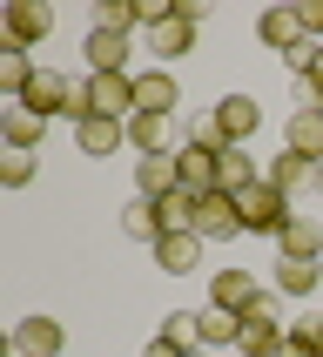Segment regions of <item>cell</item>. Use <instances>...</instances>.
I'll use <instances>...</instances> for the list:
<instances>
[{
    "label": "cell",
    "mask_w": 323,
    "mask_h": 357,
    "mask_svg": "<svg viewBox=\"0 0 323 357\" xmlns=\"http://www.w3.org/2000/svg\"><path fill=\"white\" fill-rule=\"evenodd\" d=\"M283 337H290V324H283L276 297L262 290V297L242 310V337H236V351H242V357H276V351H283Z\"/></svg>",
    "instance_id": "obj_2"
},
{
    "label": "cell",
    "mask_w": 323,
    "mask_h": 357,
    "mask_svg": "<svg viewBox=\"0 0 323 357\" xmlns=\"http://www.w3.org/2000/svg\"><path fill=\"white\" fill-rule=\"evenodd\" d=\"M0 182H7V189H27V182H34V155L7 149V162H0Z\"/></svg>",
    "instance_id": "obj_31"
},
{
    "label": "cell",
    "mask_w": 323,
    "mask_h": 357,
    "mask_svg": "<svg viewBox=\"0 0 323 357\" xmlns=\"http://www.w3.org/2000/svg\"><path fill=\"white\" fill-rule=\"evenodd\" d=\"M216 115H222V128H229V142H236V149H249V135L262 128V108H256L249 95H222Z\"/></svg>",
    "instance_id": "obj_19"
},
{
    "label": "cell",
    "mask_w": 323,
    "mask_h": 357,
    "mask_svg": "<svg viewBox=\"0 0 323 357\" xmlns=\"http://www.w3.org/2000/svg\"><path fill=\"white\" fill-rule=\"evenodd\" d=\"M297 81H317V95H323V40L310 47V75H297Z\"/></svg>",
    "instance_id": "obj_35"
},
{
    "label": "cell",
    "mask_w": 323,
    "mask_h": 357,
    "mask_svg": "<svg viewBox=\"0 0 323 357\" xmlns=\"http://www.w3.org/2000/svg\"><path fill=\"white\" fill-rule=\"evenodd\" d=\"M262 297V283L249 277V270H216V277H209V303H222V310H249V303Z\"/></svg>",
    "instance_id": "obj_12"
},
{
    "label": "cell",
    "mask_w": 323,
    "mask_h": 357,
    "mask_svg": "<svg viewBox=\"0 0 323 357\" xmlns=\"http://www.w3.org/2000/svg\"><path fill=\"white\" fill-rule=\"evenodd\" d=\"M216 162H222V155H209V149H189V142H182V149H175L182 189H189V196H209V189H216Z\"/></svg>",
    "instance_id": "obj_22"
},
{
    "label": "cell",
    "mask_w": 323,
    "mask_h": 357,
    "mask_svg": "<svg viewBox=\"0 0 323 357\" xmlns=\"http://www.w3.org/2000/svg\"><path fill=\"white\" fill-rule=\"evenodd\" d=\"M128 149H135V155H175L168 115H128Z\"/></svg>",
    "instance_id": "obj_14"
},
{
    "label": "cell",
    "mask_w": 323,
    "mask_h": 357,
    "mask_svg": "<svg viewBox=\"0 0 323 357\" xmlns=\"http://www.w3.org/2000/svg\"><path fill=\"white\" fill-rule=\"evenodd\" d=\"M0 357H20V351H14V344H7V351H0Z\"/></svg>",
    "instance_id": "obj_38"
},
{
    "label": "cell",
    "mask_w": 323,
    "mask_h": 357,
    "mask_svg": "<svg viewBox=\"0 0 323 357\" xmlns=\"http://www.w3.org/2000/svg\"><path fill=\"white\" fill-rule=\"evenodd\" d=\"M27 54H34V47H20V40H0V95H14V101L27 95V81L40 75Z\"/></svg>",
    "instance_id": "obj_21"
},
{
    "label": "cell",
    "mask_w": 323,
    "mask_h": 357,
    "mask_svg": "<svg viewBox=\"0 0 323 357\" xmlns=\"http://www.w3.org/2000/svg\"><path fill=\"white\" fill-rule=\"evenodd\" d=\"M236 337H242V317H236V310L202 303V344H209V351H222V344H236Z\"/></svg>",
    "instance_id": "obj_27"
},
{
    "label": "cell",
    "mask_w": 323,
    "mask_h": 357,
    "mask_svg": "<svg viewBox=\"0 0 323 357\" xmlns=\"http://www.w3.org/2000/svg\"><path fill=\"white\" fill-rule=\"evenodd\" d=\"M175 189H182V169H175V155H141V162H135V196L162 202V196H175Z\"/></svg>",
    "instance_id": "obj_13"
},
{
    "label": "cell",
    "mask_w": 323,
    "mask_h": 357,
    "mask_svg": "<svg viewBox=\"0 0 323 357\" xmlns=\"http://www.w3.org/2000/svg\"><path fill=\"white\" fill-rule=\"evenodd\" d=\"M7 344H14L20 357H61V344H68V324H54V317H20Z\"/></svg>",
    "instance_id": "obj_6"
},
{
    "label": "cell",
    "mask_w": 323,
    "mask_h": 357,
    "mask_svg": "<svg viewBox=\"0 0 323 357\" xmlns=\"http://www.w3.org/2000/svg\"><path fill=\"white\" fill-rule=\"evenodd\" d=\"M61 101H68V75H54V68H40L34 81H27V95H20V108H34L40 121L61 115Z\"/></svg>",
    "instance_id": "obj_18"
},
{
    "label": "cell",
    "mask_w": 323,
    "mask_h": 357,
    "mask_svg": "<svg viewBox=\"0 0 323 357\" xmlns=\"http://www.w3.org/2000/svg\"><path fill=\"white\" fill-rule=\"evenodd\" d=\"M276 357H323V351H317V337H310V331L297 324V331L283 337V351H276Z\"/></svg>",
    "instance_id": "obj_32"
},
{
    "label": "cell",
    "mask_w": 323,
    "mask_h": 357,
    "mask_svg": "<svg viewBox=\"0 0 323 357\" xmlns=\"http://www.w3.org/2000/svg\"><path fill=\"white\" fill-rule=\"evenodd\" d=\"M175 101H182V88H175V75H168V68L135 75V115H168Z\"/></svg>",
    "instance_id": "obj_11"
},
{
    "label": "cell",
    "mask_w": 323,
    "mask_h": 357,
    "mask_svg": "<svg viewBox=\"0 0 323 357\" xmlns=\"http://www.w3.org/2000/svg\"><path fill=\"white\" fill-rule=\"evenodd\" d=\"M276 257H310V263H317V257H323V222H317V216H297V222L276 236Z\"/></svg>",
    "instance_id": "obj_25"
},
{
    "label": "cell",
    "mask_w": 323,
    "mask_h": 357,
    "mask_svg": "<svg viewBox=\"0 0 323 357\" xmlns=\"http://www.w3.org/2000/svg\"><path fill=\"white\" fill-rule=\"evenodd\" d=\"M148 54H155V68H168L175 54H196V27H189L182 14L155 20V27H148Z\"/></svg>",
    "instance_id": "obj_10"
},
{
    "label": "cell",
    "mask_w": 323,
    "mask_h": 357,
    "mask_svg": "<svg viewBox=\"0 0 323 357\" xmlns=\"http://www.w3.org/2000/svg\"><path fill=\"white\" fill-rule=\"evenodd\" d=\"M155 263L168 270V277H196L202 270V236L196 229H168V236L155 243Z\"/></svg>",
    "instance_id": "obj_9"
},
{
    "label": "cell",
    "mask_w": 323,
    "mask_h": 357,
    "mask_svg": "<svg viewBox=\"0 0 323 357\" xmlns=\"http://www.w3.org/2000/svg\"><path fill=\"white\" fill-rule=\"evenodd\" d=\"M256 40L269 47V54H283V61L297 54V47H310V34H303V14H297V7H269V14L256 20Z\"/></svg>",
    "instance_id": "obj_4"
},
{
    "label": "cell",
    "mask_w": 323,
    "mask_h": 357,
    "mask_svg": "<svg viewBox=\"0 0 323 357\" xmlns=\"http://www.w3.org/2000/svg\"><path fill=\"white\" fill-rule=\"evenodd\" d=\"M283 149H297V155L323 162V108H297L290 128H283Z\"/></svg>",
    "instance_id": "obj_20"
},
{
    "label": "cell",
    "mask_w": 323,
    "mask_h": 357,
    "mask_svg": "<svg viewBox=\"0 0 323 357\" xmlns=\"http://www.w3.org/2000/svg\"><path fill=\"white\" fill-rule=\"evenodd\" d=\"M297 14H303V34H310V40H323V0H303Z\"/></svg>",
    "instance_id": "obj_33"
},
{
    "label": "cell",
    "mask_w": 323,
    "mask_h": 357,
    "mask_svg": "<svg viewBox=\"0 0 323 357\" xmlns=\"http://www.w3.org/2000/svg\"><path fill=\"white\" fill-rule=\"evenodd\" d=\"M175 14L189 20V27H202V20H209V0H175Z\"/></svg>",
    "instance_id": "obj_34"
},
{
    "label": "cell",
    "mask_w": 323,
    "mask_h": 357,
    "mask_svg": "<svg viewBox=\"0 0 323 357\" xmlns=\"http://www.w3.org/2000/svg\"><path fill=\"white\" fill-rule=\"evenodd\" d=\"M256 182H262V169H256L249 149H229V155L216 162V189L222 196H242V189H256Z\"/></svg>",
    "instance_id": "obj_24"
},
{
    "label": "cell",
    "mask_w": 323,
    "mask_h": 357,
    "mask_svg": "<svg viewBox=\"0 0 323 357\" xmlns=\"http://www.w3.org/2000/svg\"><path fill=\"white\" fill-rule=\"evenodd\" d=\"M262 182H269V189H283V196L297 202V196H310V189H317V162L297 155V149H283V155L262 169Z\"/></svg>",
    "instance_id": "obj_7"
},
{
    "label": "cell",
    "mask_w": 323,
    "mask_h": 357,
    "mask_svg": "<svg viewBox=\"0 0 323 357\" xmlns=\"http://www.w3.org/2000/svg\"><path fill=\"white\" fill-rule=\"evenodd\" d=\"M81 54H88V75H128V34H101L95 27Z\"/></svg>",
    "instance_id": "obj_17"
},
{
    "label": "cell",
    "mask_w": 323,
    "mask_h": 357,
    "mask_svg": "<svg viewBox=\"0 0 323 357\" xmlns=\"http://www.w3.org/2000/svg\"><path fill=\"white\" fill-rule=\"evenodd\" d=\"M276 297H317V283H323V263L310 257H276Z\"/></svg>",
    "instance_id": "obj_15"
},
{
    "label": "cell",
    "mask_w": 323,
    "mask_h": 357,
    "mask_svg": "<svg viewBox=\"0 0 323 357\" xmlns=\"http://www.w3.org/2000/svg\"><path fill=\"white\" fill-rule=\"evenodd\" d=\"M303 331H310V337H317V351H323V317H310V324H303Z\"/></svg>",
    "instance_id": "obj_36"
},
{
    "label": "cell",
    "mask_w": 323,
    "mask_h": 357,
    "mask_svg": "<svg viewBox=\"0 0 323 357\" xmlns=\"http://www.w3.org/2000/svg\"><path fill=\"white\" fill-rule=\"evenodd\" d=\"M95 27H101V34H135L141 7H135V0H95Z\"/></svg>",
    "instance_id": "obj_28"
},
{
    "label": "cell",
    "mask_w": 323,
    "mask_h": 357,
    "mask_svg": "<svg viewBox=\"0 0 323 357\" xmlns=\"http://www.w3.org/2000/svg\"><path fill=\"white\" fill-rule=\"evenodd\" d=\"M196 236H202V243H229V236H242V209H236V196H222V189L196 196Z\"/></svg>",
    "instance_id": "obj_3"
},
{
    "label": "cell",
    "mask_w": 323,
    "mask_h": 357,
    "mask_svg": "<svg viewBox=\"0 0 323 357\" xmlns=\"http://www.w3.org/2000/svg\"><path fill=\"white\" fill-rule=\"evenodd\" d=\"M88 108L108 121H128L135 115V75H88Z\"/></svg>",
    "instance_id": "obj_5"
},
{
    "label": "cell",
    "mask_w": 323,
    "mask_h": 357,
    "mask_svg": "<svg viewBox=\"0 0 323 357\" xmlns=\"http://www.w3.org/2000/svg\"><path fill=\"white\" fill-rule=\"evenodd\" d=\"M189 149H209V155H229V149H236V142H229V128H222V115H216V108L189 121Z\"/></svg>",
    "instance_id": "obj_29"
},
{
    "label": "cell",
    "mask_w": 323,
    "mask_h": 357,
    "mask_svg": "<svg viewBox=\"0 0 323 357\" xmlns=\"http://www.w3.org/2000/svg\"><path fill=\"white\" fill-rule=\"evenodd\" d=\"M47 34H54V7H40V0H14V7H7V40L40 47Z\"/></svg>",
    "instance_id": "obj_8"
},
{
    "label": "cell",
    "mask_w": 323,
    "mask_h": 357,
    "mask_svg": "<svg viewBox=\"0 0 323 357\" xmlns=\"http://www.w3.org/2000/svg\"><path fill=\"white\" fill-rule=\"evenodd\" d=\"M317 196H323V162H317Z\"/></svg>",
    "instance_id": "obj_37"
},
{
    "label": "cell",
    "mask_w": 323,
    "mask_h": 357,
    "mask_svg": "<svg viewBox=\"0 0 323 357\" xmlns=\"http://www.w3.org/2000/svg\"><path fill=\"white\" fill-rule=\"evenodd\" d=\"M155 209H162V229H196V196H189V189H175V196H162Z\"/></svg>",
    "instance_id": "obj_30"
},
{
    "label": "cell",
    "mask_w": 323,
    "mask_h": 357,
    "mask_svg": "<svg viewBox=\"0 0 323 357\" xmlns=\"http://www.w3.org/2000/svg\"><path fill=\"white\" fill-rule=\"evenodd\" d=\"M121 142H128V121H108V115H88L74 128V149H81V155H115Z\"/></svg>",
    "instance_id": "obj_16"
},
{
    "label": "cell",
    "mask_w": 323,
    "mask_h": 357,
    "mask_svg": "<svg viewBox=\"0 0 323 357\" xmlns=\"http://www.w3.org/2000/svg\"><path fill=\"white\" fill-rule=\"evenodd\" d=\"M121 236H128V243H148V250H155V243L168 236V229H162V209H155L148 196H135L128 209H121Z\"/></svg>",
    "instance_id": "obj_23"
},
{
    "label": "cell",
    "mask_w": 323,
    "mask_h": 357,
    "mask_svg": "<svg viewBox=\"0 0 323 357\" xmlns=\"http://www.w3.org/2000/svg\"><path fill=\"white\" fill-rule=\"evenodd\" d=\"M236 209H242V236H269V243H276L283 229L297 222L290 196H283V189H269V182H256V189H242V196H236Z\"/></svg>",
    "instance_id": "obj_1"
},
{
    "label": "cell",
    "mask_w": 323,
    "mask_h": 357,
    "mask_svg": "<svg viewBox=\"0 0 323 357\" xmlns=\"http://www.w3.org/2000/svg\"><path fill=\"white\" fill-rule=\"evenodd\" d=\"M40 128H47V121L34 115V108H7V115H0V135H7V149H20V155H34V142H40Z\"/></svg>",
    "instance_id": "obj_26"
}]
</instances>
